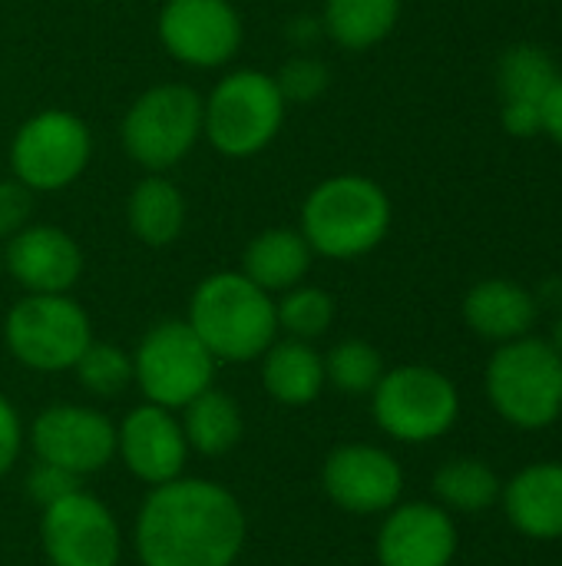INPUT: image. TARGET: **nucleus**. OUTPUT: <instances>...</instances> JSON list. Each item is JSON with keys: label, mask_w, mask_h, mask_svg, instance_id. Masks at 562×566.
Returning <instances> with one entry per match:
<instances>
[{"label": "nucleus", "mask_w": 562, "mask_h": 566, "mask_svg": "<svg viewBox=\"0 0 562 566\" xmlns=\"http://www.w3.org/2000/svg\"><path fill=\"white\" fill-rule=\"evenodd\" d=\"M185 441L202 451V454H225L229 448L238 444L242 438V415L238 405L222 395L205 388L199 398L185 405V424H182Z\"/></svg>", "instance_id": "24"}, {"label": "nucleus", "mask_w": 562, "mask_h": 566, "mask_svg": "<svg viewBox=\"0 0 562 566\" xmlns=\"http://www.w3.org/2000/svg\"><path fill=\"white\" fill-rule=\"evenodd\" d=\"M275 315L285 332H291L298 342H308L328 332L335 318V302L321 289H295L282 298V305H275Z\"/></svg>", "instance_id": "29"}, {"label": "nucleus", "mask_w": 562, "mask_h": 566, "mask_svg": "<svg viewBox=\"0 0 562 566\" xmlns=\"http://www.w3.org/2000/svg\"><path fill=\"white\" fill-rule=\"evenodd\" d=\"M540 109H543V129H550L562 143V80L553 83V90L547 93Z\"/></svg>", "instance_id": "35"}, {"label": "nucleus", "mask_w": 562, "mask_h": 566, "mask_svg": "<svg viewBox=\"0 0 562 566\" xmlns=\"http://www.w3.org/2000/svg\"><path fill=\"white\" fill-rule=\"evenodd\" d=\"M212 371L215 358L189 322L156 325L132 358V378L159 408H185L192 398L212 388Z\"/></svg>", "instance_id": "8"}, {"label": "nucleus", "mask_w": 562, "mask_h": 566, "mask_svg": "<svg viewBox=\"0 0 562 566\" xmlns=\"http://www.w3.org/2000/svg\"><path fill=\"white\" fill-rule=\"evenodd\" d=\"M116 448L139 481L159 488L182 474L189 441L166 408L142 405L116 431Z\"/></svg>", "instance_id": "16"}, {"label": "nucleus", "mask_w": 562, "mask_h": 566, "mask_svg": "<svg viewBox=\"0 0 562 566\" xmlns=\"http://www.w3.org/2000/svg\"><path fill=\"white\" fill-rule=\"evenodd\" d=\"M325 378H331L338 391L364 395L378 388V381L384 378V365L368 342H341L325 358Z\"/></svg>", "instance_id": "27"}, {"label": "nucleus", "mask_w": 562, "mask_h": 566, "mask_svg": "<svg viewBox=\"0 0 562 566\" xmlns=\"http://www.w3.org/2000/svg\"><path fill=\"white\" fill-rule=\"evenodd\" d=\"M33 451L40 461L60 464L83 478L109 464L116 451V428L99 411L56 405L33 421Z\"/></svg>", "instance_id": "13"}, {"label": "nucleus", "mask_w": 562, "mask_h": 566, "mask_svg": "<svg viewBox=\"0 0 562 566\" xmlns=\"http://www.w3.org/2000/svg\"><path fill=\"white\" fill-rule=\"evenodd\" d=\"M503 123L513 136H533L537 129H543V109L537 103H507Z\"/></svg>", "instance_id": "34"}, {"label": "nucleus", "mask_w": 562, "mask_h": 566, "mask_svg": "<svg viewBox=\"0 0 562 566\" xmlns=\"http://www.w3.org/2000/svg\"><path fill=\"white\" fill-rule=\"evenodd\" d=\"M43 551L53 566H116L119 527L96 497L76 491L43 507Z\"/></svg>", "instance_id": "11"}, {"label": "nucleus", "mask_w": 562, "mask_h": 566, "mask_svg": "<svg viewBox=\"0 0 562 566\" xmlns=\"http://www.w3.org/2000/svg\"><path fill=\"white\" fill-rule=\"evenodd\" d=\"M464 315L477 335L490 342H517L530 332L537 318V302L530 298L527 289L503 279H490L467 295Z\"/></svg>", "instance_id": "19"}, {"label": "nucleus", "mask_w": 562, "mask_h": 566, "mask_svg": "<svg viewBox=\"0 0 562 566\" xmlns=\"http://www.w3.org/2000/svg\"><path fill=\"white\" fill-rule=\"evenodd\" d=\"M159 36L189 66H222L242 46V20L229 0H169L159 17Z\"/></svg>", "instance_id": "12"}, {"label": "nucleus", "mask_w": 562, "mask_h": 566, "mask_svg": "<svg viewBox=\"0 0 562 566\" xmlns=\"http://www.w3.org/2000/svg\"><path fill=\"white\" fill-rule=\"evenodd\" d=\"M20 454V418L10 408V401L0 398V478L13 468Z\"/></svg>", "instance_id": "33"}, {"label": "nucleus", "mask_w": 562, "mask_h": 566, "mask_svg": "<svg viewBox=\"0 0 562 566\" xmlns=\"http://www.w3.org/2000/svg\"><path fill=\"white\" fill-rule=\"evenodd\" d=\"M26 491H30V497H33L36 504L50 507V504H56V501L76 494V491H79V478H76L73 471L60 468V464L40 461V464L30 471V478H26Z\"/></svg>", "instance_id": "31"}, {"label": "nucleus", "mask_w": 562, "mask_h": 566, "mask_svg": "<svg viewBox=\"0 0 562 566\" xmlns=\"http://www.w3.org/2000/svg\"><path fill=\"white\" fill-rule=\"evenodd\" d=\"M391 226L384 189L364 176H335L311 189L301 209V235L311 252L354 259L371 252Z\"/></svg>", "instance_id": "3"}, {"label": "nucleus", "mask_w": 562, "mask_h": 566, "mask_svg": "<svg viewBox=\"0 0 562 566\" xmlns=\"http://www.w3.org/2000/svg\"><path fill=\"white\" fill-rule=\"evenodd\" d=\"M278 90L285 99H295V103H311L315 96L325 93L328 86V66L311 60V56H295L282 66V73L275 76Z\"/></svg>", "instance_id": "30"}, {"label": "nucleus", "mask_w": 562, "mask_h": 566, "mask_svg": "<svg viewBox=\"0 0 562 566\" xmlns=\"http://www.w3.org/2000/svg\"><path fill=\"white\" fill-rule=\"evenodd\" d=\"M494 408L517 428H547L562 415V355L537 338L507 342L487 368Z\"/></svg>", "instance_id": "4"}, {"label": "nucleus", "mask_w": 562, "mask_h": 566, "mask_svg": "<svg viewBox=\"0 0 562 566\" xmlns=\"http://www.w3.org/2000/svg\"><path fill=\"white\" fill-rule=\"evenodd\" d=\"M245 279H252L265 292H285L295 289L308 265H311V245L295 229H268L255 235L245 249Z\"/></svg>", "instance_id": "20"}, {"label": "nucleus", "mask_w": 562, "mask_h": 566, "mask_svg": "<svg viewBox=\"0 0 562 566\" xmlns=\"http://www.w3.org/2000/svg\"><path fill=\"white\" fill-rule=\"evenodd\" d=\"M242 544L245 514L238 501L209 481L159 484L136 524L146 566H232Z\"/></svg>", "instance_id": "1"}, {"label": "nucleus", "mask_w": 562, "mask_h": 566, "mask_svg": "<svg viewBox=\"0 0 562 566\" xmlns=\"http://www.w3.org/2000/svg\"><path fill=\"white\" fill-rule=\"evenodd\" d=\"M33 209V189H26L17 176L0 179V239L17 235Z\"/></svg>", "instance_id": "32"}, {"label": "nucleus", "mask_w": 562, "mask_h": 566, "mask_svg": "<svg viewBox=\"0 0 562 566\" xmlns=\"http://www.w3.org/2000/svg\"><path fill=\"white\" fill-rule=\"evenodd\" d=\"M73 368H76L83 388L93 395H103V398L126 391V385L132 381V358L123 348L103 345V342H89Z\"/></svg>", "instance_id": "28"}, {"label": "nucleus", "mask_w": 562, "mask_h": 566, "mask_svg": "<svg viewBox=\"0 0 562 566\" xmlns=\"http://www.w3.org/2000/svg\"><path fill=\"white\" fill-rule=\"evenodd\" d=\"M10 275L33 295H63L83 272V252L56 226H23L7 245Z\"/></svg>", "instance_id": "15"}, {"label": "nucleus", "mask_w": 562, "mask_h": 566, "mask_svg": "<svg viewBox=\"0 0 562 566\" xmlns=\"http://www.w3.org/2000/svg\"><path fill=\"white\" fill-rule=\"evenodd\" d=\"M553 348L562 355V315L560 322H556V332H553Z\"/></svg>", "instance_id": "36"}, {"label": "nucleus", "mask_w": 562, "mask_h": 566, "mask_svg": "<svg viewBox=\"0 0 562 566\" xmlns=\"http://www.w3.org/2000/svg\"><path fill=\"white\" fill-rule=\"evenodd\" d=\"M503 494L510 524L537 541L562 537V464H530Z\"/></svg>", "instance_id": "18"}, {"label": "nucleus", "mask_w": 562, "mask_h": 566, "mask_svg": "<svg viewBox=\"0 0 562 566\" xmlns=\"http://www.w3.org/2000/svg\"><path fill=\"white\" fill-rule=\"evenodd\" d=\"M434 491L447 507H454L460 514H480L497 504L503 488H500V478L494 474V468H487L484 461L457 458L437 471Z\"/></svg>", "instance_id": "25"}, {"label": "nucleus", "mask_w": 562, "mask_h": 566, "mask_svg": "<svg viewBox=\"0 0 562 566\" xmlns=\"http://www.w3.org/2000/svg\"><path fill=\"white\" fill-rule=\"evenodd\" d=\"M401 13V0H328L325 30L348 50H368L381 43Z\"/></svg>", "instance_id": "23"}, {"label": "nucleus", "mask_w": 562, "mask_h": 566, "mask_svg": "<svg viewBox=\"0 0 562 566\" xmlns=\"http://www.w3.org/2000/svg\"><path fill=\"white\" fill-rule=\"evenodd\" d=\"M202 109L199 93L182 83L146 90L123 119L126 153L152 172L176 166L202 136Z\"/></svg>", "instance_id": "6"}, {"label": "nucleus", "mask_w": 562, "mask_h": 566, "mask_svg": "<svg viewBox=\"0 0 562 566\" xmlns=\"http://www.w3.org/2000/svg\"><path fill=\"white\" fill-rule=\"evenodd\" d=\"M189 325L222 361H252L268 352L278 315L265 289H258L242 272L209 275L189 305Z\"/></svg>", "instance_id": "2"}, {"label": "nucleus", "mask_w": 562, "mask_h": 566, "mask_svg": "<svg viewBox=\"0 0 562 566\" xmlns=\"http://www.w3.org/2000/svg\"><path fill=\"white\" fill-rule=\"evenodd\" d=\"M404 474L397 461L371 444L338 448L325 464L328 497L351 514H381L397 504Z\"/></svg>", "instance_id": "14"}, {"label": "nucleus", "mask_w": 562, "mask_h": 566, "mask_svg": "<svg viewBox=\"0 0 562 566\" xmlns=\"http://www.w3.org/2000/svg\"><path fill=\"white\" fill-rule=\"evenodd\" d=\"M457 554V527L444 507H397L378 537L381 566H450Z\"/></svg>", "instance_id": "17"}, {"label": "nucleus", "mask_w": 562, "mask_h": 566, "mask_svg": "<svg viewBox=\"0 0 562 566\" xmlns=\"http://www.w3.org/2000/svg\"><path fill=\"white\" fill-rule=\"evenodd\" d=\"M285 119V96L275 76L262 70L229 73L202 109V133L225 156H252L265 149Z\"/></svg>", "instance_id": "5"}, {"label": "nucleus", "mask_w": 562, "mask_h": 566, "mask_svg": "<svg viewBox=\"0 0 562 566\" xmlns=\"http://www.w3.org/2000/svg\"><path fill=\"white\" fill-rule=\"evenodd\" d=\"M126 216H129V229L139 242L162 249V245L176 242L185 226V199L169 179L149 176L132 189Z\"/></svg>", "instance_id": "22"}, {"label": "nucleus", "mask_w": 562, "mask_h": 566, "mask_svg": "<svg viewBox=\"0 0 562 566\" xmlns=\"http://www.w3.org/2000/svg\"><path fill=\"white\" fill-rule=\"evenodd\" d=\"M262 381L282 405H308L325 385V358L308 342H282L265 352Z\"/></svg>", "instance_id": "21"}, {"label": "nucleus", "mask_w": 562, "mask_h": 566, "mask_svg": "<svg viewBox=\"0 0 562 566\" xmlns=\"http://www.w3.org/2000/svg\"><path fill=\"white\" fill-rule=\"evenodd\" d=\"M89 129L66 109H46L26 119L10 146L17 179L33 192L70 186L89 163Z\"/></svg>", "instance_id": "10"}, {"label": "nucleus", "mask_w": 562, "mask_h": 566, "mask_svg": "<svg viewBox=\"0 0 562 566\" xmlns=\"http://www.w3.org/2000/svg\"><path fill=\"white\" fill-rule=\"evenodd\" d=\"M460 398L447 375L424 368V365H404L388 371L374 388V418L378 424L407 444H424L450 431L457 421Z\"/></svg>", "instance_id": "7"}, {"label": "nucleus", "mask_w": 562, "mask_h": 566, "mask_svg": "<svg viewBox=\"0 0 562 566\" xmlns=\"http://www.w3.org/2000/svg\"><path fill=\"white\" fill-rule=\"evenodd\" d=\"M556 70L550 56L537 46H517L500 63V86L507 93V103H537L543 106L547 93L556 83Z\"/></svg>", "instance_id": "26"}, {"label": "nucleus", "mask_w": 562, "mask_h": 566, "mask_svg": "<svg viewBox=\"0 0 562 566\" xmlns=\"http://www.w3.org/2000/svg\"><path fill=\"white\" fill-rule=\"evenodd\" d=\"M89 342V318L66 295H26L7 315L10 352L36 371L73 368Z\"/></svg>", "instance_id": "9"}]
</instances>
